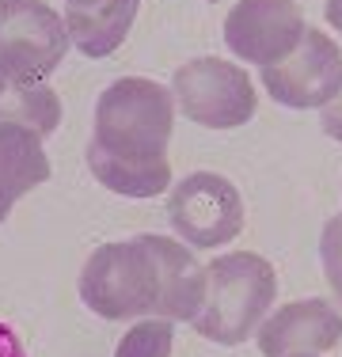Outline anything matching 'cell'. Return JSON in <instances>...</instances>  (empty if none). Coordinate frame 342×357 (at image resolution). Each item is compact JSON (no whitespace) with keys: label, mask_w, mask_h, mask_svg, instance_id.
I'll return each instance as SVG.
<instances>
[{"label":"cell","mask_w":342,"mask_h":357,"mask_svg":"<svg viewBox=\"0 0 342 357\" xmlns=\"http://www.w3.org/2000/svg\"><path fill=\"white\" fill-rule=\"evenodd\" d=\"M205 293V266L168 236L103 243L80 270V301L103 319H194Z\"/></svg>","instance_id":"6da1fadb"},{"label":"cell","mask_w":342,"mask_h":357,"mask_svg":"<svg viewBox=\"0 0 342 357\" xmlns=\"http://www.w3.org/2000/svg\"><path fill=\"white\" fill-rule=\"evenodd\" d=\"M175 130V99L164 84L144 76L114 80L96 103L88 167L122 198H152L168 190V141Z\"/></svg>","instance_id":"7a4b0ae2"},{"label":"cell","mask_w":342,"mask_h":357,"mask_svg":"<svg viewBox=\"0 0 342 357\" xmlns=\"http://www.w3.org/2000/svg\"><path fill=\"white\" fill-rule=\"evenodd\" d=\"M278 296V274L262 255L232 251L205 266L202 308L191 323L202 338L221 346H239L259 331Z\"/></svg>","instance_id":"3957f363"},{"label":"cell","mask_w":342,"mask_h":357,"mask_svg":"<svg viewBox=\"0 0 342 357\" xmlns=\"http://www.w3.org/2000/svg\"><path fill=\"white\" fill-rule=\"evenodd\" d=\"M68 54L65 20L46 0H0V76L46 80Z\"/></svg>","instance_id":"277c9868"},{"label":"cell","mask_w":342,"mask_h":357,"mask_svg":"<svg viewBox=\"0 0 342 357\" xmlns=\"http://www.w3.org/2000/svg\"><path fill=\"white\" fill-rule=\"evenodd\" d=\"M183 118L205 130H236L255 118V84L239 65L221 57H194L171 80Z\"/></svg>","instance_id":"5b68a950"},{"label":"cell","mask_w":342,"mask_h":357,"mask_svg":"<svg viewBox=\"0 0 342 357\" xmlns=\"http://www.w3.org/2000/svg\"><path fill=\"white\" fill-rule=\"evenodd\" d=\"M168 220L191 248H221L244 232V198L225 175L194 172L171 190Z\"/></svg>","instance_id":"8992f818"},{"label":"cell","mask_w":342,"mask_h":357,"mask_svg":"<svg viewBox=\"0 0 342 357\" xmlns=\"http://www.w3.org/2000/svg\"><path fill=\"white\" fill-rule=\"evenodd\" d=\"M262 88L281 107L323 110L342 88V50L323 31H304L301 46L289 57L262 65Z\"/></svg>","instance_id":"52a82bcc"},{"label":"cell","mask_w":342,"mask_h":357,"mask_svg":"<svg viewBox=\"0 0 342 357\" xmlns=\"http://www.w3.org/2000/svg\"><path fill=\"white\" fill-rule=\"evenodd\" d=\"M308 23L297 0H239L225 20V42L251 65H274L301 46Z\"/></svg>","instance_id":"ba28073f"},{"label":"cell","mask_w":342,"mask_h":357,"mask_svg":"<svg viewBox=\"0 0 342 357\" xmlns=\"http://www.w3.org/2000/svg\"><path fill=\"white\" fill-rule=\"evenodd\" d=\"M262 357H297V354H327L342 338V316L335 304L320 301H293L267 316L255 331Z\"/></svg>","instance_id":"9c48e42d"},{"label":"cell","mask_w":342,"mask_h":357,"mask_svg":"<svg viewBox=\"0 0 342 357\" xmlns=\"http://www.w3.org/2000/svg\"><path fill=\"white\" fill-rule=\"evenodd\" d=\"M50 178L42 137L27 126L0 122V220L12 217L15 202Z\"/></svg>","instance_id":"30bf717a"},{"label":"cell","mask_w":342,"mask_h":357,"mask_svg":"<svg viewBox=\"0 0 342 357\" xmlns=\"http://www.w3.org/2000/svg\"><path fill=\"white\" fill-rule=\"evenodd\" d=\"M137 8H141V0H110L96 12H68L65 15L68 42L84 57H110L130 35Z\"/></svg>","instance_id":"8fae6325"},{"label":"cell","mask_w":342,"mask_h":357,"mask_svg":"<svg viewBox=\"0 0 342 357\" xmlns=\"http://www.w3.org/2000/svg\"><path fill=\"white\" fill-rule=\"evenodd\" d=\"M0 122L27 126L38 137L61 126V99L46 80H8L0 76Z\"/></svg>","instance_id":"7c38bea8"},{"label":"cell","mask_w":342,"mask_h":357,"mask_svg":"<svg viewBox=\"0 0 342 357\" xmlns=\"http://www.w3.org/2000/svg\"><path fill=\"white\" fill-rule=\"evenodd\" d=\"M171 342H175V327L171 319L144 316L122 335L114 357H171Z\"/></svg>","instance_id":"4fadbf2b"},{"label":"cell","mask_w":342,"mask_h":357,"mask_svg":"<svg viewBox=\"0 0 342 357\" xmlns=\"http://www.w3.org/2000/svg\"><path fill=\"white\" fill-rule=\"evenodd\" d=\"M320 259H323V274H327V285L335 289V296L342 301V213L331 217L327 225H323Z\"/></svg>","instance_id":"5bb4252c"},{"label":"cell","mask_w":342,"mask_h":357,"mask_svg":"<svg viewBox=\"0 0 342 357\" xmlns=\"http://www.w3.org/2000/svg\"><path fill=\"white\" fill-rule=\"evenodd\" d=\"M323 133H327V137H335L339 144H342V88H339V96L331 99L327 107H323Z\"/></svg>","instance_id":"9a60e30c"},{"label":"cell","mask_w":342,"mask_h":357,"mask_svg":"<svg viewBox=\"0 0 342 357\" xmlns=\"http://www.w3.org/2000/svg\"><path fill=\"white\" fill-rule=\"evenodd\" d=\"M0 357H27V350H23L20 335H15L8 323H0Z\"/></svg>","instance_id":"2e32d148"},{"label":"cell","mask_w":342,"mask_h":357,"mask_svg":"<svg viewBox=\"0 0 342 357\" xmlns=\"http://www.w3.org/2000/svg\"><path fill=\"white\" fill-rule=\"evenodd\" d=\"M103 4H110V0H65V15L68 12H96Z\"/></svg>","instance_id":"e0dca14e"},{"label":"cell","mask_w":342,"mask_h":357,"mask_svg":"<svg viewBox=\"0 0 342 357\" xmlns=\"http://www.w3.org/2000/svg\"><path fill=\"white\" fill-rule=\"evenodd\" d=\"M327 23L342 35V0H327Z\"/></svg>","instance_id":"ac0fdd59"},{"label":"cell","mask_w":342,"mask_h":357,"mask_svg":"<svg viewBox=\"0 0 342 357\" xmlns=\"http://www.w3.org/2000/svg\"><path fill=\"white\" fill-rule=\"evenodd\" d=\"M297 357H312V354H297Z\"/></svg>","instance_id":"d6986e66"},{"label":"cell","mask_w":342,"mask_h":357,"mask_svg":"<svg viewBox=\"0 0 342 357\" xmlns=\"http://www.w3.org/2000/svg\"><path fill=\"white\" fill-rule=\"evenodd\" d=\"M213 4H217V0H213Z\"/></svg>","instance_id":"ffe728a7"}]
</instances>
